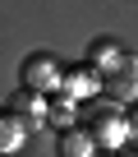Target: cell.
<instances>
[{
	"label": "cell",
	"mask_w": 138,
	"mask_h": 157,
	"mask_svg": "<svg viewBox=\"0 0 138 157\" xmlns=\"http://www.w3.org/2000/svg\"><path fill=\"white\" fill-rule=\"evenodd\" d=\"M124 129H129V125H124V116H120L115 106H106V102H92V106H88V139H92V143H120Z\"/></svg>",
	"instance_id": "1"
},
{
	"label": "cell",
	"mask_w": 138,
	"mask_h": 157,
	"mask_svg": "<svg viewBox=\"0 0 138 157\" xmlns=\"http://www.w3.org/2000/svg\"><path fill=\"white\" fill-rule=\"evenodd\" d=\"M106 93H111V102H133L138 97V60H115L106 69Z\"/></svg>",
	"instance_id": "2"
},
{
	"label": "cell",
	"mask_w": 138,
	"mask_h": 157,
	"mask_svg": "<svg viewBox=\"0 0 138 157\" xmlns=\"http://www.w3.org/2000/svg\"><path fill=\"white\" fill-rule=\"evenodd\" d=\"M83 139H88V134H69V139L60 143V152H64V157H88V143H83Z\"/></svg>",
	"instance_id": "3"
},
{
	"label": "cell",
	"mask_w": 138,
	"mask_h": 157,
	"mask_svg": "<svg viewBox=\"0 0 138 157\" xmlns=\"http://www.w3.org/2000/svg\"><path fill=\"white\" fill-rule=\"evenodd\" d=\"M92 60H111V65H115V46H111V42H97V46H92ZM111 65H106V69H111Z\"/></svg>",
	"instance_id": "4"
},
{
	"label": "cell",
	"mask_w": 138,
	"mask_h": 157,
	"mask_svg": "<svg viewBox=\"0 0 138 157\" xmlns=\"http://www.w3.org/2000/svg\"><path fill=\"white\" fill-rule=\"evenodd\" d=\"M124 125H129V139H138V106H133V111L124 116Z\"/></svg>",
	"instance_id": "5"
},
{
	"label": "cell",
	"mask_w": 138,
	"mask_h": 157,
	"mask_svg": "<svg viewBox=\"0 0 138 157\" xmlns=\"http://www.w3.org/2000/svg\"><path fill=\"white\" fill-rule=\"evenodd\" d=\"M115 157H138V143H120V148H115Z\"/></svg>",
	"instance_id": "6"
}]
</instances>
